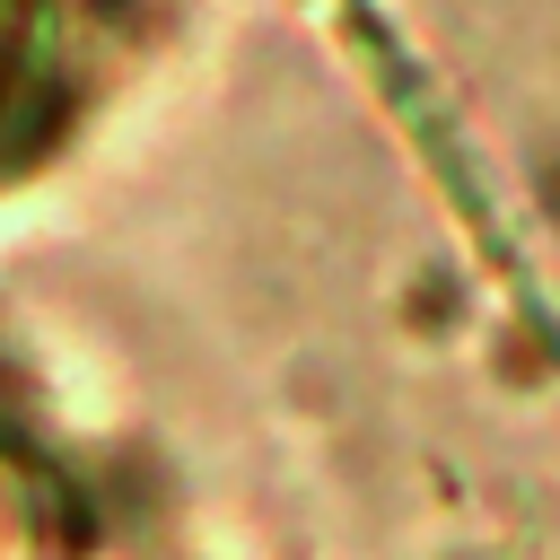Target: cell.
Segmentation results:
<instances>
[{"label": "cell", "mask_w": 560, "mask_h": 560, "mask_svg": "<svg viewBox=\"0 0 560 560\" xmlns=\"http://www.w3.org/2000/svg\"><path fill=\"white\" fill-rule=\"evenodd\" d=\"M9 88H18V79H9V52H0V122H9Z\"/></svg>", "instance_id": "cell-1"}]
</instances>
